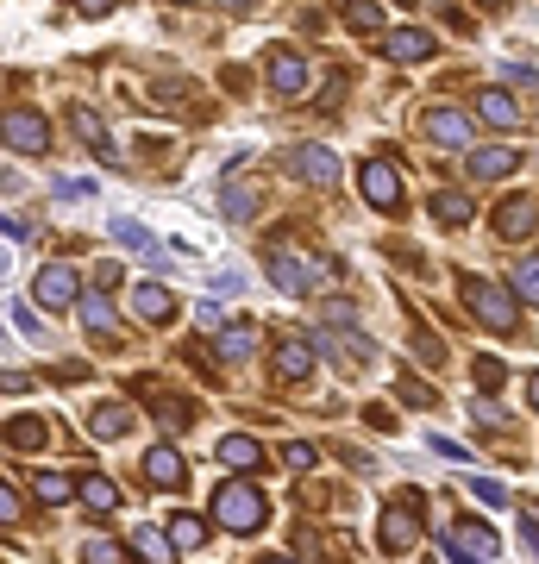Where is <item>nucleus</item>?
Wrapping results in <instances>:
<instances>
[{
	"instance_id": "nucleus-13",
	"label": "nucleus",
	"mask_w": 539,
	"mask_h": 564,
	"mask_svg": "<svg viewBox=\"0 0 539 564\" xmlns=\"http://www.w3.org/2000/svg\"><path fill=\"white\" fill-rule=\"evenodd\" d=\"M7 145H13V151H51V126H44L38 113L13 107V113H7Z\"/></svg>"
},
{
	"instance_id": "nucleus-37",
	"label": "nucleus",
	"mask_w": 539,
	"mask_h": 564,
	"mask_svg": "<svg viewBox=\"0 0 539 564\" xmlns=\"http://www.w3.org/2000/svg\"><path fill=\"white\" fill-rule=\"evenodd\" d=\"M471 376H477V389H483V395H489V389H502V358H477Z\"/></svg>"
},
{
	"instance_id": "nucleus-9",
	"label": "nucleus",
	"mask_w": 539,
	"mask_h": 564,
	"mask_svg": "<svg viewBox=\"0 0 539 564\" xmlns=\"http://www.w3.org/2000/svg\"><path fill=\"white\" fill-rule=\"evenodd\" d=\"M76 295H82V282L69 264H44L38 270V301L44 308H76Z\"/></svg>"
},
{
	"instance_id": "nucleus-11",
	"label": "nucleus",
	"mask_w": 539,
	"mask_h": 564,
	"mask_svg": "<svg viewBox=\"0 0 539 564\" xmlns=\"http://www.w3.org/2000/svg\"><path fill=\"white\" fill-rule=\"evenodd\" d=\"M514 163H521V157H514L508 145H471V157H464V176H471V182H502Z\"/></svg>"
},
{
	"instance_id": "nucleus-12",
	"label": "nucleus",
	"mask_w": 539,
	"mask_h": 564,
	"mask_svg": "<svg viewBox=\"0 0 539 564\" xmlns=\"http://www.w3.org/2000/svg\"><path fill=\"white\" fill-rule=\"evenodd\" d=\"M182 477H189V464H182L176 445H151L145 452V483L151 489H182Z\"/></svg>"
},
{
	"instance_id": "nucleus-42",
	"label": "nucleus",
	"mask_w": 539,
	"mask_h": 564,
	"mask_svg": "<svg viewBox=\"0 0 539 564\" xmlns=\"http://www.w3.org/2000/svg\"><path fill=\"white\" fill-rule=\"evenodd\" d=\"M521 546H527V552H539V508H527V514H521Z\"/></svg>"
},
{
	"instance_id": "nucleus-4",
	"label": "nucleus",
	"mask_w": 539,
	"mask_h": 564,
	"mask_svg": "<svg viewBox=\"0 0 539 564\" xmlns=\"http://www.w3.org/2000/svg\"><path fill=\"white\" fill-rule=\"evenodd\" d=\"M414 539H420V489H408L402 502H389L383 521H377V546L383 552H408Z\"/></svg>"
},
{
	"instance_id": "nucleus-50",
	"label": "nucleus",
	"mask_w": 539,
	"mask_h": 564,
	"mask_svg": "<svg viewBox=\"0 0 539 564\" xmlns=\"http://www.w3.org/2000/svg\"><path fill=\"white\" fill-rule=\"evenodd\" d=\"M226 7H239V13H245V7H251V0H226Z\"/></svg>"
},
{
	"instance_id": "nucleus-44",
	"label": "nucleus",
	"mask_w": 539,
	"mask_h": 564,
	"mask_svg": "<svg viewBox=\"0 0 539 564\" xmlns=\"http://www.w3.org/2000/svg\"><path fill=\"white\" fill-rule=\"evenodd\" d=\"M283 464H289V470H314V445H289Z\"/></svg>"
},
{
	"instance_id": "nucleus-16",
	"label": "nucleus",
	"mask_w": 539,
	"mask_h": 564,
	"mask_svg": "<svg viewBox=\"0 0 539 564\" xmlns=\"http://www.w3.org/2000/svg\"><path fill=\"white\" fill-rule=\"evenodd\" d=\"M220 464L232 470V477H251V470H264V445H257L251 433H226L220 439Z\"/></svg>"
},
{
	"instance_id": "nucleus-52",
	"label": "nucleus",
	"mask_w": 539,
	"mask_h": 564,
	"mask_svg": "<svg viewBox=\"0 0 539 564\" xmlns=\"http://www.w3.org/2000/svg\"><path fill=\"white\" fill-rule=\"evenodd\" d=\"M182 7H189V0H182Z\"/></svg>"
},
{
	"instance_id": "nucleus-34",
	"label": "nucleus",
	"mask_w": 539,
	"mask_h": 564,
	"mask_svg": "<svg viewBox=\"0 0 539 564\" xmlns=\"http://www.w3.org/2000/svg\"><path fill=\"white\" fill-rule=\"evenodd\" d=\"M402 402H408V408H433L439 389L427 383V376H402Z\"/></svg>"
},
{
	"instance_id": "nucleus-43",
	"label": "nucleus",
	"mask_w": 539,
	"mask_h": 564,
	"mask_svg": "<svg viewBox=\"0 0 539 564\" xmlns=\"http://www.w3.org/2000/svg\"><path fill=\"white\" fill-rule=\"evenodd\" d=\"M195 320L207 326V333H220V326H226V314H220V301H201V308H195Z\"/></svg>"
},
{
	"instance_id": "nucleus-32",
	"label": "nucleus",
	"mask_w": 539,
	"mask_h": 564,
	"mask_svg": "<svg viewBox=\"0 0 539 564\" xmlns=\"http://www.w3.org/2000/svg\"><path fill=\"white\" fill-rule=\"evenodd\" d=\"M7 445H13V452H38L44 427H38V420H7Z\"/></svg>"
},
{
	"instance_id": "nucleus-1",
	"label": "nucleus",
	"mask_w": 539,
	"mask_h": 564,
	"mask_svg": "<svg viewBox=\"0 0 539 564\" xmlns=\"http://www.w3.org/2000/svg\"><path fill=\"white\" fill-rule=\"evenodd\" d=\"M333 264L314 251H295V245H270V282L283 295H314V289H333Z\"/></svg>"
},
{
	"instance_id": "nucleus-18",
	"label": "nucleus",
	"mask_w": 539,
	"mask_h": 564,
	"mask_svg": "<svg viewBox=\"0 0 539 564\" xmlns=\"http://www.w3.org/2000/svg\"><path fill=\"white\" fill-rule=\"evenodd\" d=\"M145 402L157 408V427H163V433H189V427H195V402H189V395H157V389H151Z\"/></svg>"
},
{
	"instance_id": "nucleus-19",
	"label": "nucleus",
	"mask_w": 539,
	"mask_h": 564,
	"mask_svg": "<svg viewBox=\"0 0 539 564\" xmlns=\"http://www.w3.org/2000/svg\"><path fill=\"white\" fill-rule=\"evenodd\" d=\"M251 351H257V326H245V320L220 326V339H214V358H220V364H245Z\"/></svg>"
},
{
	"instance_id": "nucleus-23",
	"label": "nucleus",
	"mask_w": 539,
	"mask_h": 564,
	"mask_svg": "<svg viewBox=\"0 0 539 564\" xmlns=\"http://www.w3.org/2000/svg\"><path fill=\"white\" fill-rule=\"evenodd\" d=\"M69 126H76V138H82V145L95 151L101 163H113V145H107V132H101V113H88V107H76V113H69Z\"/></svg>"
},
{
	"instance_id": "nucleus-27",
	"label": "nucleus",
	"mask_w": 539,
	"mask_h": 564,
	"mask_svg": "<svg viewBox=\"0 0 539 564\" xmlns=\"http://www.w3.org/2000/svg\"><path fill=\"white\" fill-rule=\"evenodd\" d=\"M170 539L182 552H195V546H207V527L195 521V514H170Z\"/></svg>"
},
{
	"instance_id": "nucleus-14",
	"label": "nucleus",
	"mask_w": 539,
	"mask_h": 564,
	"mask_svg": "<svg viewBox=\"0 0 539 564\" xmlns=\"http://www.w3.org/2000/svg\"><path fill=\"white\" fill-rule=\"evenodd\" d=\"M220 207H226V220H251L257 207H264V182H251V176L220 182Z\"/></svg>"
},
{
	"instance_id": "nucleus-49",
	"label": "nucleus",
	"mask_w": 539,
	"mask_h": 564,
	"mask_svg": "<svg viewBox=\"0 0 539 564\" xmlns=\"http://www.w3.org/2000/svg\"><path fill=\"white\" fill-rule=\"evenodd\" d=\"M113 7V0H82V13H107Z\"/></svg>"
},
{
	"instance_id": "nucleus-22",
	"label": "nucleus",
	"mask_w": 539,
	"mask_h": 564,
	"mask_svg": "<svg viewBox=\"0 0 539 564\" xmlns=\"http://www.w3.org/2000/svg\"><path fill=\"white\" fill-rule=\"evenodd\" d=\"M132 308H138V320L163 326V320L176 314V301H170V289H157V282H145V289H132Z\"/></svg>"
},
{
	"instance_id": "nucleus-40",
	"label": "nucleus",
	"mask_w": 539,
	"mask_h": 564,
	"mask_svg": "<svg viewBox=\"0 0 539 564\" xmlns=\"http://www.w3.org/2000/svg\"><path fill=\"white\" fill-rule=\"evenodd\" d=\"M0 521H7V527H13V521H26V508H19V489H13V483L0 489Z\"/></svg>"
},
{
	"instance_id": "nucleus-30",
	"label": "nucleus",
	"mask_w": 539,
	"mask_h": 564,
	"mask_svg": "<svg viewBox=\"0 0 539 564\" xmlns=\"http://www.w3.org/2000/svg\"><path fill=\"white\" fill-rule=\"evenodd\" d=\"M433 214H439L445 226H464V220H471V201H464L458 188H445V195H433Z\"/></svg>"
},
{
	"instance_id": "nucleus-10",
	"label": "nucleus",
	"mask_w": 539,
	"mask_h": 564,
	"mask_svg": "<svg viewBox=\"0 0 539 564\" xmlns=\"http://www.w3.org/2000/svg\"><path fill=\"white\" fill-rule=\"evenodd\" d=\"M264 82H270V88L289 101V94H301V88H308V63H301L295 51H270V57H264Z\"/></svg>"
},
{
	"instance_id": "nucleus-48",
	"label": "nucleus",
	"mask_w": 539,
	"mask_h": 564,
	"mask_svg": "<svg viewBox=\"0 0 539 564\" xmlns=\"http://www.w3.org/2000/svg\"><path fill=\"white\" fill-rule=\"evenodd\" d=\"M527 402H533V408H539V370H533V376H527Z\"/></svg>"
},
{
	"instance_id": "nucleus-39",
	"label": "nucleus",
	"mask_w": 539,
	"mask_h": 564,
	"mask_svg": "<svg viewBox=\"0 0 539 564\" xmlns=\"http://www.w3.org/2000/svg\"><path fill=\"white\" fill-rule=\"evenodd\" d=\"M414 358H427V364H445V345L433 333H414Z\"/></svg>"
},
{
	"instance_id": "nucleus-51",
	"label": "nucleus",
	"mask_w": 539,
	"mask_h": 564,
	"mask_svg": "<svg viewBox=\"0 0 539 564\" xmlns=\"http://www.w3.org/2000/svg\"><path fill=\"white\" fill-rule=\"evenodd\" d=\"M483 7H508V0H483Z\"/></svg>"
},
{
	"instance_id": "nucleus-31",
	"label": "nucleus",
	"mask_w": 539,
	"mask_h": 564,
	"mask_svg": "<svg viewBox=\"0 0 539 564\" xmlns=\"http://www.w3.org/2000/svg\"><path fill=\"white\" fill-rule=\"evenodd\" d=\"M32 489H38V502H69V496H76V483H69L63 470H38Z\"/></svg>"
},
{
	"instance_id": "nucleus-2",
	"label": "nucleus",
	"mask_w": 539,
	"mask_h": 564,
	"mask_svg": "<svg viewBox=\"0 0 539 564\" xmlns=\"http://www.w3.org/2000/svg\"><path fill=\"white\" fill-rule=\"evenodd\" d=\"M464 308H471L489 333H514L521 295H514V289H496V282H483V276H464Z\"/></svg>"
},
{
	"instance_id": "nucleus-17",
	"label": "nucleus",
	"mask_w": 539,
	"mask_h": 564,
	"mask_svg": "<svg viewBox=\"0 0 539 564\" xmlns=\"http://www.w3.org/2000/svg\"><path fill=\"white\" fill-rule=\"evenodd\" d=\"M452 552H458V558H496L502 539L489 533L483 521H458V527H452Z\"/></svg>"
},
{
	"instance_id": "nucleus-47",
	"label": "nucleus",
	"mask_w": 539,
	"mask_h": 564,
	"mask_svg": "<svg viewBox=\"0 0 539 564\" xmlns=\"http://www.w3.org/2000/svg\"><path fill=\"white\" fill-rule=\"evenodd\" d=\"M88 558H95V564H113V558H120V546H107V539H95V546H88Z\"/></svg>"
},
{
	"instance_id": "nucleus-28",
	"label": "nucleus",
	"mask_w": 539,
	"mask_h": 564,
	"mask_svg": "<svg viewBox=\"0 0 539 564\" xmlns=\"http://www.w3.org/2000/svg\"><path fill=\"white\" fill-rule=\"evenodd\" d=\"M132 546L145 552V558H176V552H182L176 539H170V533H157V527H138V533H132Z\"/></svg>"
},
{
	"instance_id": "nucleus-21",
	"label": "nucleus",
	"mask_w": 539,
	"mask_h": 564,
	"mask_svg": "<svg viewBox=\"0 0 539 564\" xmlns=\"http://www.w3.org/2000/svg\"><path fill=\"white\" fill-rule=\"evenodd\" d=\"M383 51H389L395 63H427V57H433V32L402 26V32H389V38H383Z\"/></svg>"
},
{
	"instance_id": "nucleus-53",
	"label": "nucleus",
	"mask_w": 539,
	"mask_h": 564,
	"mask_svg": "<svg viewBox=\"0 0 539 564\" xmlns=\"http://www.w3.org/2000/svg\"><path fill=\"white\" fill-rule=\"evenodd\" d=\"M402 7H408V0H402Z\"/></svg>"
},
{
	"instance_id": "nucleus-33",
	"label": "nucleus",
	"mask_w": 539,
	"mask_h": 564,
	"mask_svg": "<svg viewBox=\"0 0 539 564\" xmlns=\"http://www.w3.org/2000/svg\"><path fill=\"white\" fill-rule=\"evenodd\" d=\"M82 320L95 326V333H113V301L107 295H82Z\"/></svg>"
},
{
	"instance_id": "nucleus-26",
	"label": "nucleus",
	"mask_w": 539,
	"mask_h": 564,
	"mask_svg": "<svg viewBox=\"0 0 539 564\" xmlns=\"http://www.w3.org/2000/svg\"><path fill=\"white\" fill-rule=\"evenodd\" d=\"M345 26H358V32H377L383 26V0H345Z\"/></svg>"
},
{
	"instance_id": "nucleus-36",
	"label": "nucleus",
	"mask_w": 539,
	"mask_h": 564,
	"mask_svg": "<svg viewBox=\"0 0 539 564\" xmlns=\"http://www.w3.org/2000/svg\"><path fill=\"white\" fill-rule=\"evenodd\" d=\"M508 82L521 88V94H533V107H539V69L533 63H508Z\"/></svg>"
},
{
	"instance_id": "nucleus-3",
	"label": "nucleus",
	"mask_w": 539,
	"mask_h": 564,
	"mask_svg": "<svg viewBox=\"0 0 539 564\" xmlns=\"http://www.w3.org/2000/svg\"><path fill=\"white\" fill-rule=\"evenodd\" d=\"M214 521L232 527V533H257L264 527V496H257L245 477H232V483L214 489Z\"/></svg>"
},
{
	"instance_id": "nucleus-29",
	"label": "nucleus",
	"mask_w": 539,
	"mask_h": 564,
	"mask_svg": "<svg viewBox=\"0 0 539 564\" xmlns=\"http://www.w3.org/2000/svg\"><path fill=\"white\" fill-rule=\"evenodd\" d=\"M508 282H514V295H521V301H533V308H539V257H521Z\"/></svg>"
},
{
	"instance_id": "nucleus-5",
	"label": "nucleus",
	"mask_w": 539,
	"mask_h": 564,
	"mask_svg": "<svg viewBox=\"0 0 539 564\" xmlns=\"http://www.w3.org/2000/svg\"><path fill=\"white\" fill-rule=\"evenodd\" d=\"M289 170L308 182V188H333L339 182V157L326 151V145H295L289 151Z\"/></svg>"
},
{
	"instance_id": "nucleus-8",
	"label": "nucleus",
	"mask_w": 539,
	"mask_h": 564,
	"mask_svg": "<svg viewBox=\"0 0 539 564\" xmlns=\"http://www.w3.org/2000/svg\"><path fill=\"white\" fill-rule=\"evenodd\" d=\"M420 126H427V138L433 145H471V113H458V107H427L420 113Z\"/></svg>"
},
{
	"instance_id": "nucleus-25",
	"label": "nucleus",
	"mask_w": 539,
	"mask_h": 564,
	"mask_svg": "<svg viewBox=\"0 0 539 564\" xmlns=\"http://www.w3.org/2000/svg\"><path fill=\"white\" fill-rule=\"evenodd\" d=\"M76 496H82V508H95V514H113V508H120V489H113L107 477H82Z\"/></svg>"
},
{
	"instance_id": "nucleus-7",
	"label": "nucleus",
	"mask_w": 539,
	"mask_h": 564,
	"mask_svg": "<svg viewBox=\"0 0 539 564\" xmlns=\"http://www.w3.org/2000/svg\"><path fill=\"white\" fill-rule=\"evenodd\" d=\"M358 188H364L370 207H383V214H395V207H402V176H395L389 163H364V170H358Z\"/></svg>"
},
{
	"instance_id": "nucleus-41",
	"label": "nucleus",
	"mask_w": 539,
	"mask_h": 564,
	"mask_svg": "<svg viewBox=\"0 0 539 564\" xmlns=\"http://www.w3.org/2000/svg\"><path fill=\"white\" fill-rule=\"evenodd\" d=\"M427 445H433V452H439V458H452V464H471V452H464V445H458V439H439V433H433Z\"/></svg>"
},
{
	"instance_id": "nucleus-45",
	"label": "nucleus",
	"mask_w": 539,
	"mask_h": 564,
	"mask_svg": "<svg viewBox=\"0 0 539 564\" xmlns=\"http://www.w3.org/2000/svg\"><path fill=\"white\" fill-rule=\"evenodd\" d=\"M326 320H333V326H351V320H358V308H351V301H326Z\"/></svg>"
},
{
	"instance_id": "nucleus-24",
	"label": "nucleus",
	"mask_w": 539,
	"mask_h": 564,
	"mask_svg": "<svg viewBox=\"0 0 539 564\" xmlns=\"http://www.w3.org/2000/svg\"><path fill=\"white\" fill-rule=\"evenodd\" d=\"M126 427H132V414H126L120 402H101L95 414H88V433H95V439H120Z\"/></svg>"
},
{
	"instance_id": "nucleus-38",
	"label": "nucleus",
	"mask_w": 539,
	"mask_h": 564,
	"mask_svg": "<svg viewBox=\"0 0 539 564\" xmlns=\"http://www.w3.org/2000/svg\"><path fill=\"white\" fill-rule=\"evenodd\" d=\"M7 314H13V333H26V339H44V326H38V320L26 314V301H13Z\"/></svg>"
},
{
	"instance_id": "nucleus-6",
	"label": "nucleus",
	"mask_w": 539,
	"mask_h": 564,
	"mask_svg": "<svg viewBox=\"0 0 539 564\" xmlns=\"http://www.w3.org/2000/svg\"><path fill=\"white\" fill-rule=\"evenodd\" d=\"M539 232V201L533 195H508L496 207V239H533Z\"/></svg>"
},
{
	"instance_id": "nucleus-15",
	"label": "nucleus",
	"mask_w": 539,
	"mask_h": 564,
	"mask_svg": "<svg viewBox=\"0 0 539 564\" xmlns=\"http://www.w3.org/2000/svg\"><path fill=\"white\" fill-rule=\"evenodd\" d=\"M477 120L496 126V132H514V126H521V107H514L508 88H477Z\"/></svg>"
},
{
	"instance_id": "nucleus-20",
	"label": "nucleus",
	"mask_w": 539,
	"mask_h": 564,
	"mask_svg": "<svg viewBox=\"0 0 539 564\" xmlns=\"http://www.w3.org/2000/svg\"><path fill=\"white\" fill-rule=\"evenodd\" d=\"M276 370H283L289 383H301V376L314 370V339H301V333H289V339H276Z\"/></svg>"
},
{
	"instance_id": "nucleus-46",
	"label": "nucleus",
	"mask_w": 539,
	"mask_h": 564,
	"mask_svg": "<svg viewBox=\"0 0 539 564\" xmlns=\"http://www.w3.org/2000/svg\"><path fill=\"white\" fill-rule=\"evenodd\" d=\"M364 420H370V427H383V433H389V427H395V414H389V408H383V402H370V408H364Z\"/></svg>"
},
{
	"instance_id": "nucleus-35",
	"label": "nucleus",
	"mask_w": 539,
	"mask_h": 564,
	"mask_svg": "<svg viewBox=\"0 0 539 564\" xmlns=\"http://www.w3.org/2000/svg\"><path fill=\"white\" fill-rule=\"evenodd\" d=\"M464 489H471V496H477V502H489V508H502V502H508V489H502L496 477H471V483H464Z\"/></svg>"
}]
</instances>
